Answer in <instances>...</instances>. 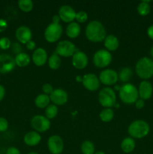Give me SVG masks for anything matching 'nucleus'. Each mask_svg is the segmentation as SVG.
Returning a JSON list of instances; mask_svg holds the SVG:
<instances>
[{"instance_id": "obj_1", "label": "nucleus", "mask_w": 153, "mask_h": 154, "mask_svg": "<svg viewBox=\"0 0 153 154\" xmlns=\"http://www.w3.org/2000/svg\"><path fill=\"white\" fill-rule=\"evenodd\" d=\"M86 36L87 39L92 42H100L105 39L106 32L104 26L100 22L93 20L88 23L86 28Z\"/></svg>"}, {"instance_id": "obj_2", "label": "nucleus", "mask_w": 153, "mask_h": 154, "mask_svg": "<svg viewBox=\"0 0 153 154\" xmlns=\"http://www.w3.org/2000/svg\"><path fill=\"white\" fill-rule=\"evenodd\" d=\"M136 75L141 79L146 81L153 76V60L148 57L140 59L135 66Z\"/></svg>"}, {"instance_id": "obj_3", "label": "nucleus", "mask_w": 153, "mask_h": 154, "mask_svg": "<svg viewBox=\"0 0 153 154\" xmlns=\"http://www.w3.org/2000/svg\"><path fill=\"white\" fill-rule=\"evenodd\" d=\"M149 129V126L146 122L142 120H136L129 125L128 132L131 138H142L148 135Z\"/></svg>"}, {"instance_id": "obj_4", "label": "nucleus", "mask_w": 153, "mask_h": 154, "mask_svg": "<svg viewBox=\"0 0 153 154\" xmlns=\"http://www.w3.org/2000/svg\"><path fill=\"white\" fill-rule=\"evenodd\" d=\"M119 97L124 103L128 105L134 104L139 97L138 90L131 84H124L119 89Z\"/></svg>"}, {"instance_id": "obj_5", "label": "nucleus", "mask_w": 153, "mask_h": 154, "mask_svg": "<svg viewBox=\"0 0 153 154\" xmlns=\"http://www.w3.org/2000/svg\"><path fill=\"white\" fill-rule=\"evenodd\" d=\"M99 103L106 108H110L116 104L115 91L110 87L103 88L98 93Z\"/></svg>"}, {"instance_id": "obj_6", "label": "nucleus", "mask_w": 153, "mask_h": 154, "mask_svg": "<svg viewBox=\"0 0 153 154\" xmlns=\"http://www.w3.org/2000/svg\"><path fill=\"white\" fill-rule=\"evenodd\" d=\"M62 26L60 24L50 23L44 31V38L49 43L56 42L62 35Z\"/></svg>"}, {"instance_id": "obj_7", "label": "nucleus", "mask_w": 153, "mask_h": 154, "mask_svg": "<svg viewBox=\"0 0 153 154\" xmlns=\"http://www.w3.org/2000/svg\"><path fill=\"white\" fill-rule=\"evenodd\" d=\"M112 62V55L106 50H99L93 57V63L98 68L106 67Z\"/></svg>"}, {"instance_id": "obj_8", "label": "nucleus", "mask_w": 153, "mask_h": 154, "mask_svg": "<svg viewBox=\"0 0 153 154\" xmlns=\"http://www.w3.org/2000/svg\"><path fill=\"white\" fill-rule=\"evenodd\" d=\"M76 51V46L70 41L67 40L58 42L56 48V54L63 57H73Z\"/></svg>"}, {"instance_id": "obj_9", "label": "nucleus", "mask_w": 153, "mask_h": 154, "mask_svg": "<svg viewBox=\"0 0 153 154\" xmlns=\"http://www.w3.org/2000/svg\"><path fill=\"white\" fill-rule=\"evenodd\" d=\"M31 126L38 133L44 132L50 128V121L45 116L35 115L32 118Z\"/></svg>"}, {"instance_id": "obj_10", "label": "nucleus", "mask_w": 153, "mask_h": 154, "mask_svg": "<svg viewBox=\"0 0 153 154\" xmlns=\"http://www.w3.org/2000/svg\"><path fill=\"white\" fill-rule=\"evenodd\" d=\"M100 82L104 85L112 86L114 85L118 80V75L115 70L112 69H105L100 72L99 75Z\"/></svg>"}, {"instance_id": "obj_11", "label": "nucleus", "mask_w": 153, "mask_h": 154, "mask_svg": "<svg viewBox=\"0 0 153 154\" xmlns=\"http://www.w3.org/2000/svg\"><path fill=\"white\" fill-rule=\"evenodd\" d=\"M48 149L52 154H60L64 150V142L62 138L58 135H52L47 141Z\"/></svg>"}, {"instance_id": "obj_12", "label": "nucleus", "mask_w": 153, "mask_h": 154, "mask_svg": "<svg viewBox=\"0 0 153 154\" xmlns=\"http://www.w3.org/2000/svg\"><path fill=\"white\" fill-rule=\"evenodd\" d=\"M82 85L89 91H96L100 87V80L94 74H86L82 77Z\"/></svg>"}, {"instance_id": "obj_13", "label": "nucleus", "mask_w": 153, "mask_h": 154, "mask_svg": "<svg viewBox=\"0 0 153 154\" xmlns=\"http://www.w3.org/2000/svg\"><path fill=\"white\" fill-rule=\"evenodd\" d=\"M14 59L8 54L0 55V73L5 74L11 72L15 68Z\"/></svg>"}, {"instance_id": "obj_14", "label": "nucleus", "mask_w": 153, "mask_h": 154, "mask_svg": "<svg viewBox=\"0 0 153 154\" xmlns=\"http://www.w3.org/2000/svg\"><path fill=\"white\" fill-rule=\"evenodd\" d=\"M51 102L55 105H63L66 104L68 99V96L65 90L63 89H55L50 95Z\"/></svg>"}, {"instance_id": "obj_15", "label": "nucleus", "mask_w": 153, "mask_h": 154, "mask_svg": "<svg viewBox=\"0 0 153 154\" xmlns=\"http://www.w3.org/2000/svg\"><path fill=\"white\" fill-rule=\"evenodd\" d=\"M76 11L74 10L73 8L68 5H64L61 6L58 10V16L61 20L64 23H72L76 17Z\"/></svg>"}, {"instance_id": "obj_16", "label": "nucleus", "mask_w": 153, "mask_h": 154, "mask_svg": "<svg viewBox=\"0 0 153 154\" xmlns=\"http://www.w3.org/2000/svg\"><path fill=\"white\" fill-rule=\"evenodd\" d=\"M88 57L82 51H76L72 57V64L77 69H83L88 65Z\"/></svg>"}, {"instance_id": "obj_17", "label": "nucleus", "mask_w": 153, "mask_h": 154, "mask_svg": "<svg viewBox=\"0 0 153 154\" xmlns=\"http://www.w3.org/2000/svg\"><path fill=\"white\" fill-rule=\"evenodd\" d=\"M153 87L151 83L148 81H142L140 84L138 94L142 100L149 99L152 96Z\"/></svg>"}, {"instance_id": "obj_18", "label": "nucleus", "mask_w": 153, "mask_h": 154, "mask_svg": "<svg viewBox=\"0 0 153 154\" xmlns=\"http://www.w3.org/2000/svg\"><path fill=\"white\" fill-rule=\"evenodd\" d=\"M15 36L20 43L26 45L27 42L31 41L32 34L31 29L28 26H20L19 28L16 29Z\"/></svg>"}, {"instance_id": "obj_19", "label": "nucleus", "mask_w": 153, "mask_h": 154, "mask_svg": "<svg viewBox=\"0 0 153 154\" xmlns=\"http://www.w3.org/2000/svg\"><path fill=\"white\" fill-rule=\"evenodd\" d=\"M32 60L36 66H43L47 61V53L44 48H37L33 53Z\"/></svg>"}, {"instance_id": "obj_20", "label": "nucleus", "mask_w": 153, "mask_h": 154, "mask_svg": "<svg viewBox=\"0 0 153 154\" xmlns=\"http://www.w3.org/2000/svg\"><path fill=\"white\" fill-rule=\"evenodd\" d=\"M40 141H41V136L38 132L35 131L27 132L24 136V142L29 147H34L38 145Z\"/></svg>"}, {"instance_id": "obj_21", "label": "nucleus", "mask_w": 153, "mask_h": 154, "mask_svg": "<svg viewBox=\"0 0 153 154\" xmlns=\"http://www.w3.org/2000/svg\"><path fill=\"white\" fill-rule=\"evenodd\" d=\"M104 47L106 48L108 51H116L119 46V42L116 36L113 35H109L106 36L105 39L104 40Z\"/></svg>"}, {"instance_id": "obj_22", "label": "nucleus", "mask_w": 153, "mask_h": 154, "mask_svg": "<svg viewBox=\"0 0 153 154\" xmlns=\"http://www.w3.org/2000/svg\"><path fill=\"white\" fill-rule=\"evenodd\" d=\"M81 32L80 26L77 23L72 22L68 25L66 28V35L70 38H76L80 35Z\"/></svg>"}, {"instance_id": "obj_23", "label": "nucleus", "mask_w": 153, "mask_h": 154, "mask_svg": "<svg viewBox=\"0 0 153 154\" xmlns=\"http://www.w3.org/2000/svg\"><path fill=\"white\" fill-rule=\"evenodd\" d=\"M135 141L131 138V137H127L121 143V148L124 153H131L135 148Z\"/></svg>"}, {"instance_id": "obj_24", "label": "nucleus", "mask_w": 153, "mask_h": 154, "mask_svg": "<svg viewBox=\"0 0 153 154\" xmlns=\"http://www.w3.org/2000/svg\"><path fill=\"white\" fill-rule=\"evenodd\" d=\"M15 63L19 67H26L28 66L30 63V57L26 53H20V54H17L16 57L14 58Z\"/></svg>"}, {"instance_id": "obj_25", "label": "nucleus", "mask_w": 153, "mask_h": 154, "mask_svg": "<svg viewBox=\"0 0 153 154\" xmlns=\"http://www.w3.org/2000/svg\"><path fill=\"white\" fill-rule=\"evenodd\" d=\"M50 99L46 94H39L34 99V104L38 108H46L49 105Z\"/></svg>"}, {"instance_id": "obj_26", "label": "nucleus", "mask_w": 153, "mask_h": 154, "mask_svg": "<svg viewBox=\"0 0 153 154\" xmlns=\"http://www.w3.org/2000/svg\"><path fill=\"white\" fill-rule=\"evenodd\" d=\"M133 75V72H132L131 69L128 67H124L121 69L118 74V79L122 81V82H128L130 81Z\"/></svg>"}, {"instance_id": "obj_27", "label": "nucleus", "mask_w": 153, "mask_h": 154, "mask_svg": "<svg viewBox=\"0 0 153 154\" xmlns=\"http://www.w3.org/2000/svg\"><path fill=\"white\" fill-rule=\"evenodd\" d=\"M61 59L58 55L56 54H53L50 57L49 60H48V66L52 70H56L61 66Z\"/></svg>"}, {"instance_id": "obj_28", "label": "nucleus", "mask_w": 153, "mask_h": 154, "mask_svg": "<svg viewBox=\"0 0 153 154\" xmlns=\"http://www.w3.org/2000/svg\"><path fill=\"white\" fill-rule=\"evenodd\" d=\"M99 117L102 121L104 122V123H108L113 119L114 111L111 108H104L100 111Z\"/></svg>"}, {"instance_id": "obj_29", "label": "nucleus", "mask_w": 153, "mask_h": 154, "mask_svg": "<svg viewBox=\"0 0 153 154\" xmlns=\"http://www.w3.org/2000/svg\"><path fill=\"white\" fill-rule=\"evenodd\" d=\"M81 152L82 154H94L95 152L94 144L90 141H85L81 144Z\"/></svg>"}, {"instance_id": "obj_30", "label": "nucleus", "mask_w": 153, "mask_h": 154, "mask_svg": "<svg viewBox=\"0 0 153 154\" xmlns=\"http://www.w3.org/2000/svg\"><path fill=\"white\" fill-rule=\"evenodd\" d=\"M149 1H142L137 6L138 14L141 16H146L150 12V5Z\"/></svg>"}, {"instance_id": "obj_31", "label": "nucleus", "mask_w": 153, "mask_h": 154, "mask_svg": "<svg viewBox=\"0 0 153 154\" xmlns=\"http://www.w3.org/2000/svg\"><path fill=\"white\" fill-rule=\"evenodd\" d=\"M58 112V107L55 105H49L45 108V117L49 120L55 118Z\"/></svg>"}, {"instance_id": "obj_32", "label": "nucleus", "mask_w": 153, "mask_h": 154, "mask_svg": "<svg viewBox=\"0 0 153 154\" xmlns=\"http://www.w3.org/2000/svg\"><path fill=\"white\" fill-rule=\"evenodd\" d=\"M18 6L22 11L28 13L32 10L34 5L31 0H20L18 2Z\"/></svg>"}, {"instance_id": "obj_33", "label": "nucleus", "mask_w": 153, "mask_h": 154, "mask_svg": "<svg viewBox=\"0 0 153 154\" xmlns=\"http://www.w3.org/2000/svg\"><path fill=\"white\" fill-rule=\"evenodd\" d=\"M75 19L76 20V21L78 23H85L88 20V14L84 11H80L77 12L76 14V17H75Z\"/></svg>"}, {"instance_id": "obj_34", "label": "nucleus", "mask_w": 153, "mask_h": 154, "mask_svg": "<svg viewBox=\"0 0 153 154\" xmlns=\"http://www.w3.org/2000/svg\"><path fill=\"white\" fill-rule=\"evenodd\" d=\"M11 43L10 39L6 37H3L0 38V48L2 50H7L10 48Z\"/></svg>"}, {"instance_id": "obj_35", "label": "nucleus", "mask_w": 153, "mask_h": 154, "mask_svg": "<svg viewBox=\"0 0 153 154\" xmlns=\"http://www.w3.org/2000/svg\"><path fill=\"white\" fill-rule=\"evenodd\" d=\"M42 90H43L44 92V94L50 96V95L52 93L54 89L50 84H44L43 85V87H42Z\"/></svg>"}, {"instance_id": "obj_36", "label": "nucleus", "mask_w": 153, "mask_h": 154, "mask_svg": "<svg viewBox=\"0 0 153 154\" xmlns=\"http://www.w3.org/2000/svg\"><path fill=\"white\" fill-rule=\"evenodd\" d=\"M8 128V120L4 117H0V132H5Z\"/></svg>"}, {"instance_id": "obj_37", "label": "nucleus", "mask_w": 153, "mask_h": 154, "mask_svg": "<svg viewBox=\"0 0 153 154\" xmlns=\"http://www.w3.org/2000/svg\"><path fill=\"white\" fill-rule=\"evenodd\" d=\"M8 23L5 20L0 19V32H2L7 29Z\"/></svg>"}, {"instance_id": "obj_38", "label": "nucleus", "mask_w": 153, "mask_h": 154, "mask_svg": "<svg viewBox=\"0 0 153 154\" xmlns=\"http://www.w3.org/2000/svg\"><path fill=\"white\" fill-rule=\"evenodd\" d=\"M6 154H20V152L17 148L14 147H10L7 150Z\"/></svg>"}, {"instance_id": "obj_39", "label": "nucleus", "mask_w": 153, "mask_h": 154, "mask_svg": "<svg viewBox=\"0 0 153 154\" xmlns=\"http://www.w3.org/2000/svg\"><path fill=\"white\" fill-rule=\"evenodd\" d=\"M134 104H135V106H136V108H137V109H142V108L144 107V105H145L144 100H142V99H137Z\"/></svg>"}, {"instance_id": "obj_40", "label": "nucleus", "mask_w": 153, "mask_h": 154, "mask_svg": "<svg viewBox=\"0 0 153 154\" xmlns=\"http://www.w3.org/2000/svg\"><path fill=\"white\" fill-rule=\"evenodd\" d=\"M12 48H13V51L14 53H16V55H17V54H20V53H22V52H21V50H22V49H21L20 45L18 43L14 44L13 46H12Z\"/></svg>"}, {"instance_id": "obj_41", "label": "nucleus", "mask_w": 153, "mask_h": 154, "mask_svg": "<svg viewBox=\"0 0 153 154\" xmlns=\"http://www.w3.org/2000/svg\"><path fill=\"white\" fill-rule=\"evenodd\" d=\"M26 48L28 50H29V51H32V50H34V48H35L36 44L35 42L31 40L26 44Z\"/></svg>"}, {"instance_id": "obj_42", "label": "nucleus", "mask_w": 153, "mask_h": 154, "mask_svg": "<svg viewBox=\"0 0 153 154\" xmlns=\"http://www.w3.org/2000/svg\"><path fill=\"white\" fill-rule=\"evenodd\" d=\"M4 95H5V89L2 85L0 84V102L4 99Z\"/></svg>"}, {"instance_id": "obj_43", "label": "nucleus", "mask_w": 153, "mask_h": 154, "mask_svg": "<svg viewBox=\"0 0 153 154\" xmlns=\"http://www.w3.org/2000/svg\"><path fill=\"white\" fill-rule=\"evenodd\" d=\"M147 35H148V36L150 38L153 40V25L150 26L148 28V29H147Z\"/></svg>"}, {"instance_id": "obj_44", "label": "nucleus", "mask_w": 153, "mask_h": 154, "mask_svg": "<svg viewBox=\"0 0 153 154\" xmlns=\"http://www.w3.org/2000/svg\"><path fill=\"white\" fill-rule=\"evenodd\" d=\"M61 20L59 16L58 15H54L52 18V23H56L59 24V21Z\"/></svg>"}, {"instance_id": "obj_45", "label": "nucleus", "mask_w": 153, "mask_h": 154, "mask_svg": "<svg viewBox=\"0 0 153 154\" xmlns=\"http://www.w3.org/2000/svg\"><path fill=\"white\" fill-rule=\"evenodd\" d=\"M150 55H151L152 57L153 58V46H152V48H151V51H150Z\"/></svg>"}, {"instance_id": "obj_46", "label": "nucleus", "mask_w": 153, "mask_h": 154, "mask_svg": "<svg viewBox=\"0 0 153 154\" xmlns=\"http://www.w3.org/2000/svg\"><path fill=\"white\" fill-rule=\"evenodd\" d=\"M94 154H105V153H104L103 151H98V152H95Z\"/></svg>"}, {"instance_id": "obj_47", "label": "nucleus", "mask_w": 153, "mask_h": 154, "mask_svg": "<svg viewBox=\"0 0 153 154\" xmlns=\"http://www.w3.org/2000/svg\"><path fill=\"white\" fill-rule=\"evenodd\" d=\"M28 154H39V153H38L37 152H30V153H28Z\"/></svg>"}]
</instances>
